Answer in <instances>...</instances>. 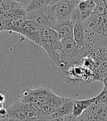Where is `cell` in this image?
<instances>
[{"label": "cell", "instance_id": "22", "mask_svg": "<svg viewBox=\"0 0 107 121\" xmlns=\"http://www.w3.org/2000/svg\"><path fill=\"white\" fill-rule=\"evenodd\" d=\"M5 100H6L5 96L2 93H0V102L4 104V103H5Z\"/></svg>", "mask_w": 107, "mask_h": 121}, {"label": "cell", "instance_id": "19", "mask_svg": "<svg viewBox=\"0 0 107 121\" xmlns=\"http://www.w3.org/2000/svg\"><path fill=\"white\" fill-rule=\"evenodd\" d=\"M32 0H18V3H19L23 8L26 9L27 7L29 5V4L30 3Z\"/></svg>", "mask_w": 107, "mask_h": 121}, {"label": "cell", "instance_id": "20", "mask_svg": "<svg viewBox=\"0 0 107 121\" xmlns=\"http://www.w3.org/2000/svg\"><path fill=\"white\" fill-rule=\"evenodd\" d=\"M8 117V108H3L0 110V119H3L5 117Z\"/></svg>", "mask_w": 107, "mask_h": 121}, {"label": "cell", "instance_id": "23", "mask_svg": "<svg viewBox=\"0 0 107 121\" xmlns=\"http://www.w3.org/2000/svg\"><path fill=\"white\" fill-rule=\"evenodd\" d=\"M49 121H64L63 117H57V118H51Z\"/></svg>", "mask_w": 107, "mask_h": 121}, {"label": "cell", "instance_id": "2", "mask_svg": "<svg viewBox=\"0 0 107 121\" xmlns=\"http://www.w3.org/2000/svg\"><path fill=\"white\" fill-rule=\"evenodd\" d=\"M8 117L21 121H34L41 118L39 110L33 105L19 98L8 108Z\"/></svg>", "mask_w": 107, "mask_h": 121}, {"label": "cell", "instance_id": "28", "mask_svg": "<svg viewBox=\"0 0 107 121\" xmlns=\"http://www.w3.org/2000/svg\"><path fill=\"white\" fill-rule=\"evenodd\" d=\"M46 2H47V4H49L51 2V0H46Z\"/></svg>", "mask_w": 107, "mask_h": 121}, {"label": "cell", "instance_id": "25", "mask_svg": "<svg viewBox=\"0 0 107 121\" xmlns=\"http://www.w3.org/2000/svg\"><path fill=\"white\" fill-rule=\"evenodd\" d=\"M103 83H104V86H107V77L103 80Z\"/></svg>", "mask_w": 107, "mask_h": 121}, {"label": "cell", "instance_id": "17", "mask_svg": "<svg viewBox=\"0 0 107 121\" xmlns=\"http://www.w3.org/2000/svg\"><path fill=\"white\" fill-rule=\"evenodd\" d=\"M79 10L81 12V11H84V10H89L88 9V2H85V1H80L79 2V4H78V7Z\"/></svg>", "mask_w": 107, "mask_h": 121}, {"label": "cell", "instance_id": "30", "mask_svg": "<svg viewBox=\"0 0 107 121\" xmlns=\"http://www.w3.org/2000/svg\"><path fill=\"white\" fill-rule=\"evenodd\" d=\"M81 1H85V2H88V1H90V0H81Z\"/></svg>", "mask_w": 107, "mask_h": 121}, {"label": "cell", "instance_id": "5", "mask_svg": "<svg viewBox=\"0 0 107 121\" xmlns=\"http://www.w3.org/2000/svg\"><path fill=\"white\" fill-rule=\"evenodd\" d=\"M40 30L33 21L26 19L18 33L22 35L29 40L32 41L34 44L40 46Z\"/></svg>", "mask_w": 107, "mask_h": 121}, {"label": "cell", "instance_id": "21", "mask_svg": "<svg viewBox=\"0 0 107 121\" xmlns=\"http://www.w3.org/2000/svg\"><path fill=\"white\" fill-rule=\"evenodd\" d=\"M0 121H21V120L8 117H5V118H3V119H0Z\"/></svg>", "mask_w": 107, "mask_h": 121}, {"label": "cell", "instance_id": "6", "mask_svg": "<svg viewBox=\"0 0 107 121\" xmlns=\"http://www.w3.org/2000/svg\"><path fill=\"white\" fill-rule=\"evenodd\" d=\"M73 39L76 43L77 48H81L86 46L85 44V35H84V27L83 23L80 21L76 23L73 26Z\"/></svg>", "mask_w": 107, "mask_h": 121}, {"label": "cell", "instance_id": "7", "mask_svg": "<svg viewBox=\"0 0 107 121\" xmlns=\"http://www.w3.org/2000/svg\"><path fill=\"white\" fill-rule=\"evenodd\" d=\"M60 42H61L62 50L65 54L69 56L75 55L78 48H77L76 43L73 39V35L62 39L60 40Z\"/></svg>", "mask_w": 107, "mask_h": 121}, {"label": "cell", "instance_id": "14", "mask_svg": "<svg viewBox=\"0 0 107 121\" xmlns=\"http://www.w3.org/2000/svg\"><path fill=\"white\" fill-rule=\"evenodd\" d=\"M78 121H105L99 117L94 114L90 109L85 110L80 117H78Z\"/></svg>", "mask_w": 107, "mask_h": 121}, {"label": "cell", "instance_id": "27", "mask_svg": "<svg viewBox=\"0 0 107 121\" xmlns=\"http://www.w3.org/2000/svg\"><path fill=\"white\" fill-rule=\"evenodd\" d=\"M94 1H95V2H96V3H98V2H100L103 1V0H94Z\"/></svg>", "mask_w": 107, "mask_h": 121}, {"label": "cell", "instance_id": "8", "mask_svg": "<svg viewBox=\"0 0 107 121\" xmlns=\"http://www.w3.org/2000/svg\"><path fill=\"white\" fill-rule=\"evenodd\" d=\"M73 108V99L69 98L68 101H66L64 104H62L58 109L51 116V118H57V117H64L68 114H72Z\"/></svg>", "mask_w": 107, "mask_h": 121}, {"label": "cell", "instance_id": "15", "mask_svg": "<svg viewBox=\"0 0 107 121\" xmlns=\"http://www.w3.org/2000/svg\"><path fill=\"white\" fill-rule=\"evenodd\" d=\"M94 13L99 16H103L107 14V8L103 1L96 3V7L94 10Z\"/></svg>", "mask_w": 107, "mask_h": 121}, {"label": "cell", "instance_id": "33", "mask_svg": "<svg viewBox=\"0 0 107 121\" xmlns=\"http://www.w3.org/2000/svg\"><path fill=\"white\" fill-rule=\"evenodd\" d=\"M80 1H81V0H79V2H80Z\"/></svg>", "mask_w": 107, "mask_h": 121}, {"label": "cell", "instance_id": "29", "mask_svg": "<svg viewBox=\"0 0 107 121\" xmlns=\"http://www.w3.org/2000/svg\"><path fill=\"white\" fill-rule=\"evenodd\" d=\"M68 1H79V0H68Z\"/></svg>", "mask_w": 107, "mask_h": 121}, {"label": "cell", "instance_id": "12", "mask_svg": "<svg viewBox=\"0 0 107 121\" xmlns=\"http://www.w3.org/2000/svg\"><path fill=\"white\" fill-rule=\"evenodd\" d=\"M46 4V0H32L30 3L27 7V8L25 9L27 14L32 13L37 11H39L43 7H45Z\"/></svg>", "mask_w": 107, "mask_h": 121}, {"label": "cell", "instance_id": "32", "mask_svg": "<svg viewBox=\"0 0 107 121\" xmlns=\"http://www.w3.org/2000/svg\"><path fill=\"white\" fill-rule=\"evenodd\" d=\"M15 2H18V0H15Z\"/></svg>", "mask_w": 107, "mask_h": 121}, {"label": "cell", "instance_id": "4", "mask_svg": "<svg viewBox=\"0 0 107 121\" xmlns=\"http://www.w3.org/2000/svg\"><path fill=\"white\" fill-rule=\"evenodd\" d=\"M79 2V1L62 0L60 2L54 6L55 16L59 25L70 22L71 13L76 8L78 7Z\"/></svg>", "mask_w": 107, "mask_h": 121}, {"label": "cell", "instance_id": "18", "mask_svg": "<svg viewBox=\"0 0 107 121\" xmlns=\"http://www.w3.org/2000/svg\"><path fill=\"white\" fill-rule=\"evenodd\" d=\"M64 121H78V117H75L73 114H70L63 117Z\"/></svg>", "mask_w": 107, "mask_h": 121}, {"label": "cell", "instance_id": "24", "mask_svg": "<svg viewBox=\"0 0 107 121\" xmlns=\"http://www.w3.org/2000/svg\"><path fill=\"white\" fill-rule=\"evenodd\" d=\"M50 119H47V118H39L38 120H35L34 121H49Z\"/></svg>", "mask_w": 107, "mask_h": 121}, {"label": "cell", "instance_id": "11", "mask_svg": "<svg viewBox=\"0 0 107 121\" xmlns=\"http://www.w3.org/2000/svg\"><path fill=\"white\" fill-rule=\"evenodd\" d=\"M18 8L22 7L15 0H0V16Z\"/></svg>", "mask_w": 107, "mask_h": 121}, {"label": "cell", "instance_id": "31", "mask_svg": "<svg viewBox=\"0 0 107 121\" xmlns=\"http://www.w3.org/2000/svg\"><path fill=\"white\" fill-rule=\"evenodd\" d=\"M2 31V29L1 28V27H0V33H1Z\"/></svg>", "mask_w": 107, "mask_h": 121}, {"label": "cell", "instance_id": "1", "mask_svg": "<svg viewBox=\"0 0 107 121\" xmlns=\"http://www.w3.org/2000/svg\"><path fill=\"white\" fill-rule=\"evenodd\" d=\"M55 95L56 94L54 93L49 87L42 86L33 89H28L19 97V98L33 105L40 112L41 108L49 104Z\"/></svg>", "mask_w": 107, "mask_h": 121}, {"label": "cell", "instance_id": "26", "mask_svg": "<svg viewBox=\"0 0 107 121\" xmlns=\"http://www.w3.org/2000/svg\"><path fill=\"white\" fill-rule=\"evenodd\" d=\"M4 108V104L0 102V110H1L2 108Z\"/></svg>", "mask_w": 107, "mask_h": 121}, {"label": "cell", "instance_id": "16", "mask_svg": "<svg viewBox=\"0 0 107 121\" xmlns=\"http://www.w3.org/2000/svg\"><path fill=\"white\" fill-rule=\"evenodd\" d=\"M80 21H81V19H80V10H79L78 8H76L73 10L72 13H71L70 22L73 26H74L76 25V23H77L78 22H80Z\"/></svg>", "mask_w": 107, "mask_h": 121}, {"label": "cell", "instance_id": "13", "mask_svg": "<svg viewBox=\"0 0 107 121\" xmlns=\"http://www.w3.org/2000/svg\"><path fill=\"white\" fill-rule=\"evenodd\" d=\"M95 103H96V97H93V98H89V99H84V100H74L73 99V104L84 112L88 109V108L93 104H95Z\"/></svg>", "mask_w": 107, "mask_h": 121}, {"label": "cell", "instance_id": "3", "mask_svg": "<svg viewBox=\"0 0 107 121\" xmlns=\"http://www.w3.org/2000/svg\"><path fill=\"white\" fill-rule=\"evenodd\" d=\"M60 40L55 30L49 27L41 28L40 47L48 53L51 60L54 59L59 50H62Z\"/></svg>", "mask_w": 107, "mask_h": 121}, {"label": "cell", "instance_id": "10", "mask_svg": "<svg viewBox=\"0 0 107 121\" xmlns=\"http://www.w3.org/2000/svg\"><path fill=\"white\" fill-rule=\"evenodd\" d=\"M57 32L60 39L72 36L73 33V26L71 25L70 22L63 23L59 25L58 27L55 30Z\"/></svg>", "mask_w": 107, "mask_h": 121}, {"label": "cell", "instance_id": "9", "mask_svg": "<svg viewBox=\"0 0 107 121\" xmlns=\"http://www.w3.org/2000/svg\"><path fill=\"white\" fill-rule=\"evenodd\" d=\"M88 109H90L96 116L107 121V104L95 103Z\"/></svg>", "mask_w": 107, "mask_h": 121}]
</instances>
